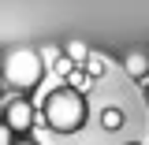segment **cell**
<instances>
[{"label":"cell","mask_w":149,"mask_h":145,"mask_svg":"<svg viewBox=\"0 0 149 145\" xmlns=\"http://www.w3.org/2000/svg\"><path fill=\"white\" fill-rule=\"evenodd\" d=\"M45 127L56 134H74V130L86 123V97L71 86H56L45 97Z\"/></svg>","instance_id":"6da1fadb"},{"label":"cell","mask_w":149,"mask_h":145,"mask_svg":"<svg viewBox=\"0 0 149 145\" xmlns=\"http://www.w3.org/2000/svg\"><path fill=\"white\" fill-rule=\"evenodd\" d=\"M41 74H45V60L34 49H15V52L4 56V78H8V86L34 89L37 82H41Z\"/></svg>","instance_id":"7a4b0ae2"},{"label":"cell","mask_w":149,"mask_h":145,"mask_svg":"<svg viewBox=\"0 0 149 145\" xmlns=\"http://www.w3.org/2000/svg\"><path fill=\"white\" fill-rule=\"evenodd\" d=\"M4 123L15 130V134H26V130L34 127V108H30V101H22V97L8 101V108H4Z\"/></svg>","instance_id":"3957f363"},{"label":"cell","mask_w":149,"mask_h":145,"mask_svg":"<svg viewBox=\"0 0 149 145\" xmlns=\"http://www.w3.org/2000/svg\"><path fill=\"white\" fill-rule=\"evenodd\" d=\"M123 67H127L130 78H138V82H149V56L146 52H130L123 60Z\"/></svg>","instance_id":"277c9868"},{"label":"cell","mask_w":149,"mask_h":145,"mask_svg":"<svg viewBox=\"0 0 149 145\" xmlns=\"http://www.w3.org/2000/svg\"><path fill=\"white\" fill-rule=\"evenodd\" d=\"M123 123H127L123 108H116V104L101 108V127H104V130H123Z\"/></svg>","instance_id":"5b68a950"},{"label":"cell","mask_w":149,"mask_h":145,"mask_svg":"<svg viewBox=\"0 0 149 145\" xmlns=\"http://www.w3.org/2000/svg\"><path fill=\"white\" fill-rule=\"evenodd\" d=\"M78 67H82V71H86V78H90V82H97V78H104V71H108V63H104V60H101V56H86V63H78Z\"/></svg>","instance_id":"8992f818"},{"label":"cell","mask_w":149,"mask_h":145,"mask_svg":"<svg viewBox=\"0 0 149 145\" xmlns=\"http://www.w3.org/2000/svg\"><path fill=\"white\" fill-rule=\"evenodd\" d=\"M63 56H67V60H71L74 67H78V63H86V56H90V49H86L82 41H67V49H63Z\"/></svg>","instance_id":"52a82bcc"},{"label":"cell","mask_w":149,"mask_h":145,"mask_svg":"<svg viewBox=\"0 0 149 145\" xmlns=\"http://www.w3.org/2000/svg\"><path fill=\"white\" fill-rule=\"evenodd\" d=\"M67 78H71V89H78V93L90 86V78H86V71H82V67H74V71L67 74Z\"/></svg>","instance_id":"ba28073f"},{"label":"cell","mask_w":149,"mask_h":145,"mask_svg":"<svg viewBox=\"0 0 149 145\" xmlns=\"http://www.w3.org/2000/svg\"><path fill=\"white\" fill-rule=\"evenodd\" d=\"M52 71H56V74H71V71H74V63L67 60V56H56V60H52Z\"/></svg>","instance_id":"9c48e42d"},{"label":"cell","mask_w":149,"mask_h":145,"mask_svg":"<svg viewBox=\"0 0 149 145\" xmlns=\"http://www.w3.org/2000/svg\"><path fill=\"white\" fill-rule=\"evenodd\" d=\"M0 145H15V130L8 123H0Z\"/></svg>","instance_id":"30bf717a"},{"label":"cell","mask_w":149,"mask_h":145,"mask_svg":"<svg viewBox=\"0 0 149 145\" xmlns=\"http://www.w3.org/2000/svg\"><path fill=\"white\" fill-rule=\"evenodd\" d=\"M15 145H37L34 138H15Z\"/></svg>","instance_id":"8fae6325"},{"label":"cell","mask_w":149,"mask_h":145,"mask_svg":"<svg viewBox=\"0 0 149 145\" xmlns=\"http://www.w3.org/2000/svg\"><path fill=\"white\" fill-rule=\"evenodd\" d=\"M146 108H149V82H146Z\"/></svg>","instance_id":"7c38bea8"},{"label":"cell","mask_w":149,"mask_h":145,"mask_svg":"<svg viewBox=\"0 0 149 145\" xmlns=\"http://www.w3.org/2000/svg\"><path fill=\"white\" fill-rule=\"evenodd\" d=\"M127 145H142V142H127Z\"/></svg>","instance_id":"4fadbf2b"}]
</instances>
